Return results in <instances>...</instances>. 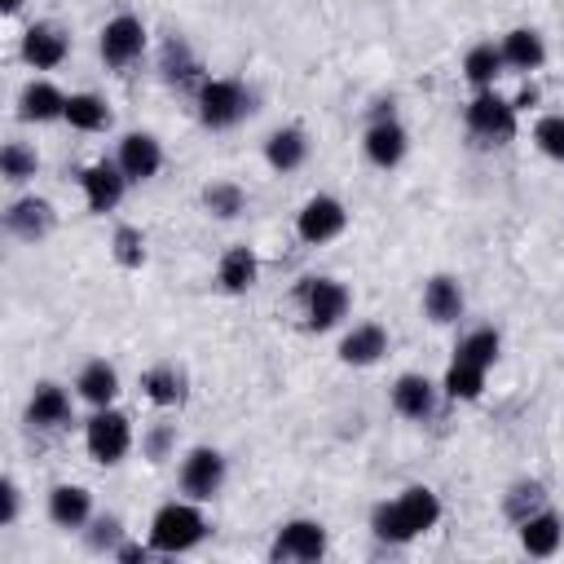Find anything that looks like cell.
<instances>
[{
    "label": "cell",
    "instance_id": "cell-1",
    "mask_svg": "<svg viewBox=\"0 0 564 564\" xmlns=\"http://www.w3.org/2000/svg\"><path fill=\"white\" fill-rule=\"evenodd\" d=\"M436 520H441V498L427 485H405L392 502H379L370 511V529L388 546H405L423 538L427 529H436Z\"/></svg>",
    "mask_w": 564,
    "mask_h": 564
},
{
    "label": "cell",
    "instance_id": "cell-2",
    "mask_svg": "<svg viewBox=\"0 0 564 564\" xmlns=\"http://www.w3.org/2000/svg\"><path fill=\"white\" fill-rule=\"evenodd\" d=\"M203 538H207V520H203V511L194 507V498H189V502H163V507L154 511V520H150V546H154L159 555H185V551H194Z\"/></svg>",
    "mask_w": 564,
    "mask_h": 564
},
{
    "label": "cell",
    "instance_id": "cell-3",
    "mask_svg": "<svg viewBox=\"0 0 564 564\" xmlns=\"http://www.w3.org/2000/svg\"><path fill=\"white\" fill-rule=\"evenodd\" d=\"M256 110V97L242 79H207L198 88V119L207 128H234Z\"/></svg>",
    "mask_w": 564,
    "mask_h": 564
},
{
    "label": "cell",
    "instance_id": "cell-4",
    "mask_svg": "<svg viewBox=\"0 0 564 564\" xmlns=\"http://www.w3.org/2000/svg\"><path fill=\"white\" fill-rule=\"evenodd\" d=\"M295 295H300V304H304V326H308V330H330V326H339V322L348 317V304H352L348 286L335 282V278H304Z\"/></svg>",
    "mask_w": 564,
    "mask_h": 564
},
{
    "label": "cell",
    "instance_id": "cell-5",
    "mask_svg": "<svg viewBox=\"0 0 564 564\" xmlns=\"http://www.w3.org/2000/svg\"><path fill=\"white\" fill-rule=\"evenodd\" d=\"M326 555V524L322 520H286L278 524L273 542H269V560L273 564H308Z\"/></svg>",
    "mask_w": 564,
    "mask_h": 564
},
{
    "label": "cell",
    "instance_id": "cell-6",
    "mask_svg": "<svg viewBox=\"0 0 564 564\" xmlns=\"http://www.w3.org/2000/svg\"><path fill=\"white\" fill-rule=\"evenodd\" d=\"M84 445H88V454H93L97 463L115 467V463L132 449V423H128V414L101 405V410L84 423Z\"/></svg>",
    "mask_w": 564,
    "mask_h": 564
},
{
    "label": "cell",
    "instance_id": "cell-7",
    "mask_svg": "<svg viewBox=\"0 0 564 564\" xmlns=\"http://www.w3.org/2000/svg\"><path fill=\"white\" fill-rule=\"evenodd\" d=\"M467 128L480 137V141H511L516 137V101L498 97L494 88H480L471 101H467Z\"/></svg>",
    "mask_w": 564,
    "mask_h": 564
},
{
    "label": "cell",
    "instance_id": "cell-8",
    "mask_svg": "<svg viewBox=\"0 0 564 564\" xmlns=\"http://www.w3.org/2000/svg\"><path fill=\"white\" fill-rule=\"evenodd\" d=\"M225 476H229L225 454H220V449H212V445L189 449V454H185V463H181V489H185V498H194V502L216 498V494H220V485H225Z\"/></svg>",
    "mask_w": 564,
    "mask_h": 564
},
{
    "label": "cell",
    "instance_id": "cell-9",
    "mask_svg": "<svg viewBox=\"0 0 564 564\" xmlns=\"http://www.w3.org/2000/svg\"><path fill=\"white\" fill-rule=\"evenodd\" d=\"M344 225H348V212H344V203H339L335 194H313V198L300 207V216H295V234H300L308 247H322V242L339 238Z\"/></svg>",
    "mask_w": 564,
    "mask_h": 564
},
{
    "label": "cell",
    "instance_id": "cell-10",
    "mask_svg": "<svg viewBox=\"0 0 564 564\" xmlns=\"http://www.w3.org/2000/svg\"><path fill=\"white\" fill-rule=\"evenodd\" d=\"M97 48H101V62H106V66H115V70H119V66H132V62L145 53V22L132 18V13L110 18V22L101 26Z\"/></svg>",
    "mask_w": 564,
    "mask_h": 564
},
{
    "label": "cell",
    "instance_id": "cell-11",
    "mask_svg": "<svg viewBox=\"0 0 564 564\" xmlns=\"http://www.w3.org/2000/svg\"><path fill=\"white\" fill-rule=\"evenodd\" d=\"M66 53H70V35H66L57 22H35V26H26V35H22V62H26V66L53 70V66L66 62Z\"/></svg>",
    "mask_w": 564,
    "mask_h": 564
},
{
    "label": "cell",
    "instance_id": "cell-12",
    "mask_svg": "<svg viewBox=\"0 0 564 564\" xmlns=\"http://www.w3.org/2000/svg\"><path fill=\"white\" fill-rule=\"evenodd\" d=\"M26 423L31 427H44V432H62V427H70L75 423V410H70V397H66V388H57V383H35L31 388V401H26Z\"/></svg>",
    "mask_w": 564,
    "mask_h": 564
},
{
    "label": "cell",
    "instance_id": "cell-13",
    "mask_svg": "<svg viewBox=\"0 0 564 564\" xmlns=\"http://www.w3.org/2000/svg\"><path fill=\"white\" fill-rule=\"evenodd\" d=\"M119 172L128 176V181H150V176H159V167H163V145H159V137L154 132H128L123 141H119Z\"/></svg>",
    "mask_w": 564,
    "mask_h": 564
},
{
    "label": "cell",
    "instance_id": "cell-14",
    "mask_svg": "<svg viewBox=\"0 0 564 564\" xmlns=\"http://www.w3.org/2000/svg\"><path fill=\"white\" fill-rule=\"evenodd\" d=\"M53 220H57L53 203H48V198H35V194L18 198V203L4 212V229H9L13 238H22V242L48 238V234H53Z\"/></svg>",
    "mask_w": 564,
    "mask_h": 564
},
{
    "label": "cell",
    "instance_id": "cell-15",
    "mask_svg": "<svg viewBox=\"0 0 564 564\" xmlns=\"http://www.w3.org/2000/svg\"><path fill=\"white\" fill-rule=\"evenodd\" d=\"M79 185H84V203H88V212H115V207L123 203L128 176L119 172V163H93V167H84Z\"/></svg>",
    "mask_w": 564,
    "mask_h": 564
},
{
    "label": "cell",
    "instance_id": "cell-16",
    "mask_svg": "<svg viewBox=\"0 0 564 564\" xmlns=\"http://www.w3.org/2000/svg\"><path fill=\"white\" fill-rule=\"evenodd\" d=\"M361 145H366V159L375 167H397L405 159V150H410V137H405V128L397 119H370Z\"/></svg>",
    "mask_w": 564,
    "mask_h": 564
},
{
    "label": "cell",
    "instance_id": "cell-17",
    "mask_svg": "<svg viewBox=\"0 0 564 564\" xmlns=\"http://www.w3.org/2000/svg\"><path fill=\"white\" fill-rule=\"evenodd\" d=\"M463 308H467V300H463L458 278H449V273L427 278V286H423V313H427L436 326L458 322V317H463Z\"/></svg>",
    "mask_w": 564,
    "mask_h": 564
},
{
    "label": "cell",
    "instance_id": "cell-18",
    "mask_svg": "<svg viewBox=\"0 0 564 564\" xmlns=\"http://www.w3.org/2000/svg\"><path fill=\"white\" fill-rule=\"evenodd\" d=\"M48 520L57 529H84L93 520V494L84 485H53L48 489Z\"/></svg>",
    "mask_w": 564,
    "mask_h": 564
},
{
    "label": "cell",
    "instance_id": "cell-19",
    "mask_svg": "<svg viewBox=\"0 0 564 564\" xmlns=\"http://www.w3.org/2000/svg\"><path fill=\"white\" fill-rule=\"evenodd\" d=\"M388 352V330L379 322H361L339 339V361L344 366H375Z\"/></svg>",
    "mask_w": 564,
    "mask_h": 564
},
{
    "label": "cell",
    "instance_id": "cell-20",
    "mask_svg": "<svg viewBox=\"0 0 564 564\" xmlns=\"http://www.w3.org/2000/svg\"><path fill=\"white\" fill-rule=\"evenodd\" d=\"M392 410L405 414V419H432V410H436V383L427 375H414V370L401 375L392 383Z\"/></svg>",
    "mask_w": 564,
    "mask_h": 564
},
{
    "label": "cell",
    "instance_id": "cell-21",
    "mask_svg": "<svg viewBox=\"0 0 564 564\" xmlns=\"http://www.w3.org/2000/svg\"><path fill=\"white\" fill-rule=\"evenodd\" d=\"M520 529V546L529 551V555H555L560 551V542H564V520L551 511V507H542V511H533L529 520H520L516 524Z\"/></svg>",
    "mask_w": 564,
    "mask_h": 564
},
{
    "label": "cell",
    "instance_id": "cell-22",
    "mask_svg": "<svg viewBox=\"0 0 564 564\" xmlns=\"http://www.w3.org/2000/svg\"><path fill=\"white\" fill-rule=\"evenodd\" d=\"M18 115L31 119V123H48V119H62L66 115V93L48 79H31L18 97Z\"/></svg>",
    "mask_w": 564,
    "mask_h": 564
},
{
    "label": "cell",
    "instance_id": "cell-23",
    "mask_svg": "<svg viewBox=\"0 0 564 564\" xmlns=\"http://www.w3.org/2000/svg\"><path fill=\"white\" fill-rule=\"evenodd\" d=\"M75 392L88 401V405H110L115 397H119V370L106 361V357H93L79 375H75Z\"/></svg>",
    "mask_w": 564,
    "mask_h": 564
},
{
    "label": "cell",
    "instance_id": "cell-24",
    "mask_svg": "<svg viewBox=\"0 0 564 564\" xmlns=\"http://www.w3.org/2000/svg\"><path fill=\"white\" fill-rule=\"evenodd\" d=\"M498 48H502V62H507L511 70H538V66L546 62V40H542L533 26H516V31H507Z\"/></svg>",
    "mask_w": 564,
    "mask_h": 564
},
{
    "label": "cell",
    "instance_id": "cell-25",
    "mask_svg": "<svg viewBox=\"0 0 564 564\" xmlns=\"http://www.w3.org/2000/svg\"><path fill=\"white\" fill-rule=\"evenodd\" d=\"M304 159H308V137H304V128H278V132H269V141H264V163H269L273 172H295Z\"/></svg>",
    "mask_w": 564,
    "mask_h": 564
},
{
    "label": "cell",
    "instance_id": "cell-26",
    "mask_svg": "<svg viewBox=\"0 0 564 564\" xmlns=\"http://www.w3.org/2000/svg\"><path fill=\"white\" fill-rule=\"evenodd\" d=\"M256 278H260V260H256V251H251V247H229V251L220 256L216 282H220L229 295L251 291V286H256Z\"/></svg>",
    "mask_w": 564,
    "mask_h": 564
},
{
    "label": "cell",
    "instance_id": "cell-27",
    "mask_svg": "<svg viewBox=\"0 0 564 564\" xmlns=\"http://www.w3.org/2000/svg\"><path fill=\"white\" fill-rule=\"evenodd\" d=\"M502 66H507V62H502V48L489 44V40H485V44H471L467 57H463V75H467V84H471L476 93H480V88H494V79L502 75Z\"/></svg>",
    "mask_w": 564,
    "mask_h": 564
},
{
    "label": "cell",
    "instance_id": "cell-28",
    "mask_svg": "<svg viewBox=\"0 0 564 564\" xmlns=\"http://www.w3.org/2000/svg\"><path fill=\"white\" fill-rule=\"evenodd\" d=\"M62 119H66L70 128H79V132H101V128H110V106H106V97H97V93H70Z\"/></svg>",
    "mask_w": 564,
    "mask_h": 564
},
{
    "label": "cell",
    "instance_id": "cell-29",
    "mask_svg": "<svg viewBox=\"0 0 564 564\" xmlns=\"http://www.w3.org/2000/svg\"><path fill=\"white\" fill-rule=\"evenodd\" d=\"M141 388H145V397H150L154 405H181V401H185V375H181L172 361L150 366V370L141 375Z\"/></svg>",
    "mask_w": 564,
    "mask_h": 564
},
{
    "label": "cell",
    "instance_id": "cell-30",
    "mask_svg": "<svg viewBox=\"0 0 564 564\" xmlns=\"http://www.w3.org/2000/svg\"><path fill=\"white\" fill-rule=\"evenodd\" d=\"M498 348H502V335L494 330V326H476L471 335H463L458 339V348H454V357L458 361H471V366H494L498 361Z\"/></svg>",
    "mask_w": 564,
    "mask_h": 564
},
{
    "label": "cell",
    "instance_id": "cell-31",
    "mask_svg": "<svg viewBox=\"0 0 564 564\" xmlns=\"http://www.w3.org/2000/svg\"><path fill=\"white\" fill-rule=\"evenodd\" d=\"M485 366H471V361H449V370H445V397H454V401H476L480 392H485Z\"/></svg>",
    "mask_w": 564,
    "mask_h": 564
},
{
    "label": "cell",
    "instance_id": "cell-32",
    "mask_svg": "<svg viewBox=\"0 0 564 564\" xmlns=\"http://www.w3.org/2000/svg\"><path fill=\"white\" fill-rule=\"evenodd\" d=\"M203 207H207L216 220H234V216L247 212V194H242V185H234V181H212V185H203Z\"/></svg>",
    "mask_w": 564,
    "mask_h": 564
},
{
    "label": "cell",
    "instance_id": "cell-33",
    "mask_svg": "<svg viewBox=\"0 0 564 564\" xmlns=\"http://www.w3.org/2000/svg\"><path fill=\"white\" fill-rule=\"evenodd\" d=\"M35 167H40V159H35V150H31L26 141H9V145L0 150V176H4L9 185L31 181V176H35Z\"/></svg>",
    "mask_w": 564,
    "mask_h": 564
},
{
    "label": "cell",
    "instance_id": "cell-34",
    "mask_svg": "<svg viewBox=\"0 0 564 564\" xmlns=\"http://www.w3.org/2000/svg\"><path fill=\"white\" fill-rule=\"evenodd\" d=\"M546 507V489H542V480H516L511 485V494H507V502H502V511L520 524V520H529L533 511H542Z\"/></svg>",
    "mask_w": 564,
    "mask_h": 564
},
{
    "label": "cell",
    "instance_id": "cell-35",
    "mask_svg": "<svg viewBox=\"0 0 564 564\" xmlns=\"http://www.w3.org/2000/svg\"><path fill=\"white\" fill-rule=\"evenodd\" d=\"M110 251L123 269H141L145 264V234L137 225H119L115 238H110Z\"/></svg>",
    "mask_w": 564,
    "mask_h": 564
},
{
    "label": "cell",
    "instance_id": "cell-36",
    "mask_svg": "<svg viewBox=\"0 0 564 564\" xmlns=\"http://www.w3.org/2000/svg\"><path fill=\"white\" fill-rule=\"evenodd\" d=\"M533 141H538V150H542L546 159L564 163V115H542V119L533 123Z\"/></svg>",
    "mask_w": 564,
    "mask_h": 564
},
{
    "label": "cell",
    "instance_id": "cell-37",
    "mask_svg": "<svg viewBox=\"0 0 564 564\" xmlns=\"http://www.w3.org/2000/svg\"><path fill=\"white\" fill-rule=\"evenodd\" d=\"M123 542V524H119V516H97V520H88V551H106V555H115V546Z\"/></svg>",
    "mask_w": 564,
    "mask_h": 564
},
{
    "label": "cell",
    "instance_id": "cell-38",
    "mask_svg": "<svg viewBox=\"0 0 564 564\" xmlns=\"http://www.w3.org/2000/svg\"><path fill=\"white\" fill-rule=\"evenodd\" d=\"M194 70H198V62H194V53L185 48V40H167V48H163V75H167L172 84H185Z\"/></svg>",
    "mask_w": 564,
    "mask_h": 564
},
{
    "label": "cell",
    "instance_id": "cell-39",
    "mask_svg": "<svg viewBox=\"0 0 564 564\" xmlns=\"http://www.w3.org/2000/svg\"><path fill=\"white\" fill-rule=\"evenodd\" d=\"M172 441H176V427L172 423H159L150 436H145V458L150 463H159V458H167V449H172Z\"/></svg>",
    "mask_w": 564,
    "mask_h": 564
},
{
    "label": "cell",
    "instance_id": "cell-40",
    "mask_svg": "<svg viewBox=\"0 0 564 564\" xmlns=\"http://www.w3.org/2000/svg\"><path fill=\"white\" fill-rule=\"evenodd\" d=\"M18 511H22V494H18V485H13V480H0V524H13Z\"/></svg>",
    "mask_w": 564,
    "mask_h": 564
},
{
    "label": "cell",
    "instance_id": "cell-41",
    "mask_svg": "<svg viewBox=\"0 0 564 564\" xmlns=\"http://www.w3.org/2000/svg\"><path fill=\"white\" fill-rule=\"evenodd\" d=\"M533 101H538V88H524V93L516 97V110H520V106H533Z\"/></svg>",
    "mask_w": 564,
    "mask_h": 564
},
{
    "label": "cell",
    "instance_id": "cell-42",
    "mask_svg": "<svg viewBox=\"0 0 564 564\" xmlns=\"http://www.w3.org/2000/svg\"><path fill=\"white\" fill-rule=\"evenodd\" d=\"M0 9H4V13H18V9H22V0H0Z\"/></svg>",
    "mask_w": 564,
    "mask_h": 564
}]
</instances>
